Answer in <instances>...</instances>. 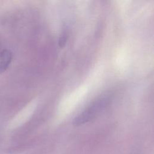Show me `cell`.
I'll return each instance as SVG.
<instances>
[{
    "mask_svg": "<svg viewBox=\"0 0 154 154\" xmlns=\"http://www.w3.org/2000/svg\"><path fill=\"white\" fill-rule=\"evenodd\" d=\"M112 99L111 93H105L97 97L73 120L75 126H80L90 122L101 113L110 103Z\"/></svg>",
    "mask_w": 154,
    "mask_h": 154,
    "instance_id": "cell-1",
    "label": "cell"
},
{
    "mask_svg": "<svg viewBox=\"0 0 154 154\" xmlns=\"http://www.w3.org/2000/svg\"><path fill=\"white\" fill-rule=\"evenodd\" d=\"M67 40V35L66 33H63L61 34V35L60 36V38H59V41H58V45L59 46L60 48H64V46L66 44Z\"/></svg>",
    "mask_w": 154,
    "mask_h": 154,
    "instance_id": "cell-3",
    "label": "cell"
},
{
    "mask_svg": "<svg viewBox=\"0 0 154 154\" xmlns=\"http://www.w3.org/2000/svg\"><path fill=\"white\" fill-rule=\"evenodd\" d=\"M12 60V54L7 49L2 51L0 54V73H3L8 68Z\"/></svg>",
    "mask_w": 154,
    "mask_h": 154,
    "instance_id": "cell-2",
    "label": "cell"
}]
</instances>
